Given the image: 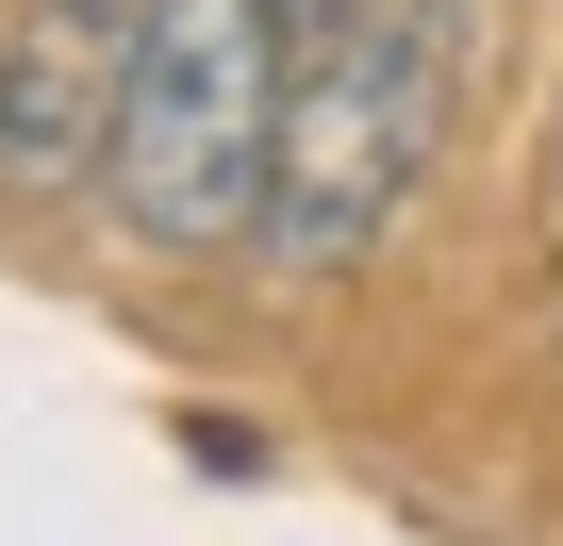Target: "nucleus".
I'll return each mask as SVG.
<instances>
[{
    "instance_id": "f03ea898",
    "label": "nucleus",
    "mask_w": 563,
    "mask_h": 546,
    "mask_svg": "<svg viewBox=\"0 0 563 546\" xmlns=\"http://www.w3.org/2000/svg\"><path fill=\"white\" fill-rule=\"evenodd\" d=\"M282 83H299V0H150V18H133L117 232H133L150 265H232V248H265Z\"/></svg>"
},
{
    "instance_id": "7ed1b4c3",
    "label": "nucleus",
    "mask_w": 563,
    "mask_h": 546,
    "mask_svg": "<svg viewBox=\"0 0 563 546\" xmlns=\"http://www.w3.org/2000/svg\"><path fill=\"white\" fill-rule=\"evenodd\" d=\"M133 18H150V0H18V18H0V215L117 199Z\"/></svg>"
},
{
    "instance_id": "f257e3e1",
    "label": "nucleus",
    "mask_w": 563,
    "mask_h": 546,
    "mask_svg": "<svg viewBox=\"0 0 563 546\" xmlns=\"http://www.w3.org/2000/svg\"><path fill=\"white\" fill-rule=\"evenodd\" d=\"M464 83V0H299V83H282V199L265 265L282 282H349L365 248H398Z\"/></svg>"
}]
</instances>
